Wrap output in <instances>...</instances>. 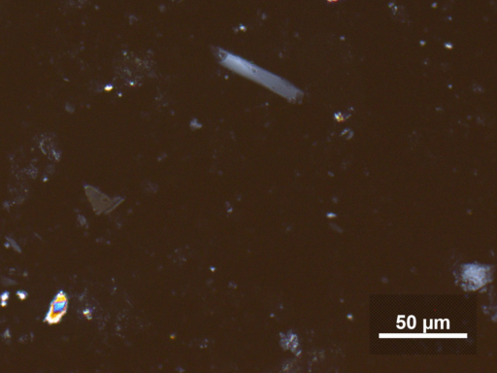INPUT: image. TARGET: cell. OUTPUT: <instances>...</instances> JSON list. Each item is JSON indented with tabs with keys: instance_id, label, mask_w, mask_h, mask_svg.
<instances>
[{
	"instance_id": "cell-2",
	"label": "cell",
	"mask_w": 497,
	"mask_h": 373,
	"mask_svg": "<svg viewBox=\"0 0 497 373\" xmlns=\"http://www.w3.org/2000/svg\"><path fill=\"white\" fill-rule=\"evenodd\" d=\"M329 2H332V1H338V0H328Z\"/></svg>"
},
{
	"instance_id": "cell-1",
	"label": "cell",
	"mask_w": 497,
	"mask_h": 373,
	"mask_svg": "<svg viewBox=\"0 0 497 373\" xmlns=\"http://www.w3.org/2000/svg\"><path fill=\"white\" fill-rule=\"evenodd\" d=\"M67 308V299L65 295L61 291L51 304L50 311L47 315V321L50 324H57L61 321L62 316L65 314Z\"/></svg>"
}]
</instances>
